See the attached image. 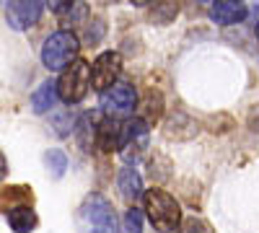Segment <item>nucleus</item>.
Segmentation results:
<instances>
[{
	"label": "nucleus",
	"instance_id": "nucleus-15",
	"mask_svg": "<svg viewBox=\"0 0 259 233\" xmlns=\"http://www.w3.org/2000/svg\"><path fill=\"white\" fill-rule=\"evenodd\" d=\"M45 161H47V166H50V174H52V176H62V171L68 168V158H65L62 151H50V153L45 156Z\"/></svg>",
	"mask_w": 259,
	"mask_h": 233
},
{
	"label": "nucleus",
	"instance_id": "nucleus-1",
	"mask_svg": "<svg viewBox=\"0 0 259 233\" xmlns=\"http://www.w3.org/2000/svg\"><path fill=\"white\" fill-rule=\"evenodd\" d=\"M143 210H145V215L148 220L153 223L156 230H177L179 223H182V207L179 202L171 197L168 192H163V189L153 187V189H145V195H143Z\"/></svg>",
	"mask_w": 259,
	"mask_h": 233
},
{
	"label": "nucleus",
	"instance_id": "nucleus-2",
	"mask_svg": "<svg viewBox=\"0 0 259 233\" xmlns=\"http://www.w3.org/2000/svg\"><path fill=\"white\" fill-rule=\"evenodd\" d=\"M78 220L85 233H117V213L109 200L101 195H89L80 205Z\"/></svg>",
	"mask_w": 259,
	"mask_h": 233
},
{
	"label": "nucleus",
	"instance_id": "nucleus-12",
	"mask_svg": "<svg viewBox=\"0 0 259 233\" xmlns=\"http://www.w3.org/2000/svg\"><path fill=\"white\" fill-rule=\"evenodd\" d=\"M60 96V88H57V80H45L41 86L31 94V109L36 114H45L55 107V101Z\"/></svg>",
	"mask_w": 259,
	"mask_h": 233
},
{
	"label": "nucleus",
	"instance_id": "nucleus-5",
	"mask_svg": "<svg viewBox=\"0 0 259 233\" xmlns=\"http://www.w3.org/2000/svg\"><path fill=\"white\" fill-rule=\"evenodd\" d=\"M148 137H150V127L148 122L138 119H130L124 122V132H122V145H119V153L124 161H135L143 156V151L148 148Z\"/></svg>",
	"mask_w": 259,
	"mask_h": 233
},
{
	"label": "nucleus",
	"instance_id": "nucleus-11",
	"mask_svg": "<svg viewBox=\"0 0 259 233\" xmlns=\"http://www.w3.org/2000/svg\"><path fill=\"white\" fill-rule=\"evenodd\" d=\"M6 220L16 233H31L36 228V213L29 205H16L6 210Z\"/></svg>",
	"mask_w": 259,
	"mask_h": 233
},
{
	"label": "nucleus",
	"instance_id": "nucleus-10",
	"mask_svg": "<svg viewBox=\"0 0 259 233\" xmlns=\"http://www.w3.org/2000/svg\"><path fill=\"white\" fill-rule=\"evenodd\" d=\"M246 6L244 3H236V0H226V3H212L210 6V18L215 21L218 26H233L239 21L246 18Z\"/></svg>",
	"mask_w": 259,
	"mask_h": 233
},
{
	"label": "nucleus",
	"instance_id": "nucleus-7",
	"mask_svg": "<svg viewBox=\"0 0 259 233\" xmlns=\"http://www.w3.org/2000/svg\"><path fill=\"white\" fill-rule=\"evenodd\" d=\"M138 104V96H135V88L130 83H117L112 86L106 94H101V107L106 112V117H122V114H130Z\"/></svg>",
	"mask_w": 259,
	"mask_h": 233
},
{
	"label": "nucleus",
	"instance_id": "nucleus-17",
	"mask_svg": "<svg viewBox=\"0 0 259 233\" xmlns=\"http://www.w3.org/2000/svg\"><path fill=\"white\" fill-rule=\"evenodd\" d=\"M256 36H259V24H256Z\"/></svg>",
	"mask_w": 259,
	"mask_h": 233
},
{
	"label": "nucleus",
	"instance_id": "nucleus-16",
	"mask_svg": "<svg viewBox=\"0 0 259 233\" xmlns=\"http://www.w3.org/2000/svg\"><path fill=\"white\" fill-rule=\"evenodd\" d=\"M124 233H143V213L133 207L124 218Z\"/></svg>",
	"mask_w": 259,
	"mask_h": 233
},
{
	"label": "nucleus",
	"instance_id": "nucleus-8",
	"mask_svg": "<svg viewBox=\"0 0 259 233\" xmlns=\"http://www.w3.org/2000/svg\"><path fill=\"white\" fill-rule=\"evenodd\" d=\"M45 6L41 3H26V0H18V3H8L6 6V18L13 29H29L31 24H36Z\"/></svg>",
	"mask_w": 259,
	"mask_h": 233
},
{
	"label": "nucleus",
	"instance_id": "nucleus-4",
	"mask_svg": "<svg viewBox=\"0 0 259 233\" xmlns=\"http://www.w3.org/2000/svg\"><path fill=\"white\" fill-rule=\"evenodd\" d=\"M60 99L65 104H78L85 99L89 88H94V65H89L85 60H75L70 68H65V73L57 80Z\"/></svg>",
	"mask_w": 259,
	"mask_h": 233
},
{
	"label": "nucleus",
	"instance_id": "nucleus-3",
	"mask_svg": "<svg viewBox=\"0 0 259 233\" xmlns=\"http://www.w3.org/2000/svg\"><path fill=\"white\" fill-rule=\"evenodd\" d=\"M78 36L68 29L62 31H55L47 41L45 47H41V62H45V68L50 70H62V68H70L73 62L78 60Z\"/></svg>",
	"mask_w": 259,
	"mask_h": 233
},
{
	"label": "nucleus",
	"instance_id": "nucleus-9",
	"mask_svg": "<svg viewBox=\"0 0 259 233\" xmlns=\"http://www.w3.org/2000/svg\"><path fill=\"white\" fill-rule=\"evenodd\" d=\"M122 132H124V124H119V119L114 117H104L96 127V145L101 151L112 153V151H119L122 145Z\"/></svg>",
	"mask_w": 259,
	"mask_h": 233
},
{
	"label": "nucleus",
	"instance_id": "nucleus-13",
	"mask_svg": "<svg viewBox=\"0 0 259 233\" xmlns=\"http://www.w3.org/2000/svg\"><path fill=\"white\" fill-rule=\"evenodd\" d=\"M119 189H122V197L124 200H138L143 192V181H140V174L135 171V168H122V174H119Z\"/></svg>",
	"mask_w": 259,
	"mask_h": 233
},
{
	"label": "nucleus",
	"instance_id": "nucleus-6",
	"mask_svg": "<svg viewBox=\"0 0 259 233\" xmlns=\"http://www.w3.org/2000/svg\"><path fill=\"white\" fill-rule=\"evenodd\" d=\"M122 73V57L117 52H101L94 60V91L106 94L117 86V78Z\"/></svg>",
	"mask_w": 259,
	"mask_h": 233
},
{
	"label": "nucleus",
	"instance_id": "nucleus-14",
	"mask_svg": "<svg viewBox=\"0 0 259 233\" xmlns=\"http://www.w3.org/2000/svg\"><path fill=\"white\" fill-rule=\"evenodd\" d=\"M75 140L83 151H91L94 143H96V130H94V114H83L78 119V127H75Z\"/></svg>",
	"mask_w": 259,
	"mask_h": 233
}]
</instances>
